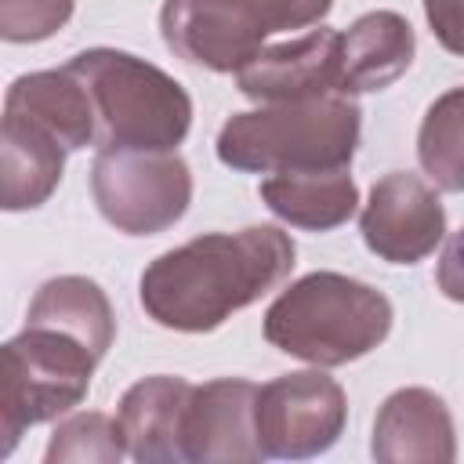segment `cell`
Masks as SVG:
<instances>
[{
  "label": "cell",
  "instance_id": "obj_5",
  "mask_svg": "<svg viewBox=\"0 0 464 464\" xmlns=\"http://www.w3.org/2000/svg\"><path fill=\"white\" fill-rule=\"evenodd\" d=\"M330 7L334 0H167L160 33L181 62L239 72L276 33L315 25Z\"/></svg>",
  "mask_w": 464,
  "mask_h": 464
},
{
  "label": "cell",
  "instance_id": "obj_9",
  "mask_svg": "<svg viewBox=\"0 0 464 464\" xmlns=\"http://www.w3.org/2000/svg\"><path fill=\"white\" fill-rule=\"evenodd\" d=\"M362 243L388 265H417L446 236V210L435 188L410 174L392 170L373 181L370 199L359 214Z\"/></svg>",
  "mask_w": 464,
  "mask_h": 464
},
{
  "label": "cell",
  "instance_id": "obj_12",
  "mask_svg": "<svg viewBox=\"0 0 464 464\" xmlns=\"http://www.w3.org/2000/svg\"><path fill=\"white\" fill-rule=\"evenodd\" d=\"M370 453L384 464H450L457 460V431L446 402L431 388L392 392L373 420Z\"/></svg>",
  "mask_w": 464,
  "mask_h": 464
},
{
  "label": "cell",
  "instance_id": "obj_3",
  "mask_svg": "<svg viewBox=\"0 0 464 464\" xmlns=\"http://www.w3.org/2000/svg\"><path fill=\"white\" fill-rule=\"evenodd\" d=\"M65 65L87 87L98 152H174L185 141L192 127V98L160 65L116 47H87Z\"/></svg>",
  "mask_w": 464,
  "mask_h": 464
},
{
  "label": "cell",
  "instance_id": "obj_22",
  "mask_svg": "<svg viewBox=\"0 0 464 464\" xmlns=\"http://www.w3.org/2000/svg\"><path fill=\"white\" fill-rule=\"evenodd\" d=\"M424 18L450 54H464V0H424Z\"/></svg>",
  "mask_w": 464,
  "mask_h": 464
},
{
  "label": "cell",
  "instance_id": "obj_18",
  "mask_svg": "<svg viewBox=\"0 0 464 464\" xmlns=\"http://www.w3.org/2000/svg\"><path fill=\"white\" fill-rule=\"evenodd\" d=\"M25 323L54 326V330L83 341L98 359H105V352L112 348V337H116L112 304H109L105 290L87 276H54V279H47L33 294Z\"/></svg>",
  "mask_w": 464,
  "mask_h": 464
},
{
  "label": "cell",
  "instance_id": "obj_13",
  "mask_svg": "<svg viewBox=\"0 0 464 464\" xmlns=\"http://www.w3.org/2000/svg\"><path fill=\"white\" fill-rule=\"evenodd\" d=\"M192 388L185 377L156 373L130 384L120 399L116 420L123 428L127 457L141 464H181V431H185V410L192 399Z\"/></svg>",
  "mask_w": 464,
  "mask_h": 464
},
{
  "label": "cell",
  "instance_id": "obj_15",
  "mask_svg": "<svg viewBox=\"0 0 464 464\" xmlns=\"http://www.w3.org/2000/svg\"><path fill=\"white\" fill-rule=\"evenodd\" d=\"M4 112L33 120L47 134H54L65 145V152L94 145V109H91L87 87L69 65L18 76L7 87Z\"/></svg>",
  "mask_w": 464,
  "mask_h": 464
},
{
  "label": "cell",
  "instance_id": "obj_19",
  "mask_svg": "<svg viewBox=\"0 0 464 464\" xmlns=\"http://www.w3.org/2000/svg\"><path fill=\"white\" fill-rule=\"evenodd\" d=\"M417 160L439 188L464 192V87H453L428 105L417 130Z\"/></svg>",
  "mask_w": 464,
  "mask_h": 464
},
{
  "label": "cell",
  "instance_id": "obj_16",
  "mask_svg": "<svg viewBox=\"0 0 464 464\" xmlns=\"http://www.w3.org/2000/svg\"><path fill=\"white\" fill-rule=\"evenodd\" d=\"M0 203L4 210H33L51 199V192L62 181L65 167V145L36 127L33 120H22L14 112H4V145H0Z\"/></svg>",
  "mask_w": 464,
  "mask_h": 464
},
{
  "label": "cell",
  "instance_id": "obj_23",
  "mask_svg": "<svg viewBox=\"0 0 464 464\" xmlns=\"http://www.w3.org/2000/svg\"><path fill=\"white\" fill-rule=\"evenodd\" d=\"M435 283L450 301L464 304V225L442 246V257H439V268H435Z\"/></svg>",
  "mask_w": 464,
  "mask_h": 464
},
{
  "label": "cell",
  "instance_id": "obj_20",
  "mask_svg": "<svg viewBox=\"0 0 464 464\" xmlns=\"http://www.w3.org/2000/svg\"><path fill=\"white\" fill-rule=\"evenodd\" d=\"M127 453L123 428L109 413H72L65 417L44 450L47 464H65V460H87V464H116Z\"/></svg>",
  "mask_w": 464,
  "mask_h": 464
},
{
  "label": "cell",
  "instance_id": "obj_11",
  "mask_svg": "<svg viewBox=\"0 0 464 464\" xmlns=\"http://www.w3.org/2000/svg\"><path fill=\"white\" fill-rule=\"evenodd\" d=\"M236 87L261 105L341 94V33L308 29L294 40L261 47L257 58L236 72Z\"/></svg>",
  "mask_w": 464,
  "mask_h": 464
},
{
  "label": "cell",
  "instance_id": "obj_2",
  "mask_svg": "<svg viewBox=\"0 0 464 464\" xmlns=\"http://www.w3.org/2000/svg\"><path fill=\"white\" fill-rule=\"evenodd\" d=\"M362 112L348 94L268 102L218 130V160L243 174L341 170L359 149Z\"/></svg>",
  "mask_w": 464,
  "mask_h": 464
},
{
  "label": "cell",
  "instance_id": "obj_21",
  "mask_svg": "<svg viewBox=\"0 0 464 464\" xmlns=\"http://www.w3.org/2000/svg\"><path fill=\"white\" fill-rule=\"evenodd\" d=\"M76 0H0V36L7 44H36L72 18Z\"/></svg>",
  "mask_w": 464,
  "mask_h": 464
},
{
  "label": "cell",
  "instance_id": "obj_14",
  "mask_svg": "<svg viewBox=\"0 0 464 464\" xmlns=\"http://www.w3.org/2000/svg\"><path fill=\"white\" fill-rule=\"evenodd\" d=\"M417 36L399 11H366L341 33V94L392 87L413 62Z\"/></svg>",
  "mask_w": 464,
  "mask_h": 464
},
{
  "label": "cell",
  "instance_id": "obj_1",
  "mask_svg": "<svg viewBox=\"0 0 464 464\" xmlns=\"http://www.w3.org/2000/svg\"><path fill=\"white\" fill-rule=\"evenodd\" d=\"M297 246L276 225H250L239 232L196 236L141 272L138 297L145 315L178 334H210L290 272Z\"/></svg>",
  "mask_w": 464,
  "mask_h": 464
},
{
  "label": "cell",
  "instance_id": "obj_4",
  "mask_svg": "<svg viewBox=\"0 0 464 464\" xmlns=\"http://www.w3.org/2000/svg\"><path fill=\"white\" fill-rule=\"evenodd\" d=\"M392 301L341 272H308L265 312V341L312 366H344L392 334Z\"/></svg>",
  "mask_w": 464,
  "mask_h": 464
},
{
  "label": "cell",
  "instance_id": "obj_17",
  "mask_svg": "<svg viewBox=\"0 0 464 464\" xmlns=\"http://www.w3.org/2000/svg\"><path fill=\"white\" fill-rule=\"evenodd\" d=\"M257 192L279 221H286L294 228H308V232H330V228L344 225L359 207V188H355L348 167L272 174L261 181Z\"/></svg>",
  "mask_w": 464,
  "mask_h": 464
},
{
  "label": "cell",
  "instance_id": "obj_10",
  "mask_svg": "<svg viewBox=\"0 0 464 464\" xmlns=\"http://www.w3.org/2000/svg\"><path fill=\"white\" fill-rule=\"evenodd\" d=\"M257 384L243 377H218L192 388L185 410L181 450L196 464H254L265 460L257 442Z\"/></svg>",
  "mask_w": 464,
  "mask_h": 464
},
{
  "label": "cell",
  "instance_id": "obj_8",
  "mask_svg": "<svg viewBox=\"0 0 464 464\" xmlns=\"http://www.w3.org/2000/svg\"><path fill=\"white\" fill-rule=\"evenodd\" d=\"M257 442L265 457L304 460L326 453L348 420L344 388L323 370L283 373L257 388Z\"/></svg>",
  "mask_w": 464,
  "mask_h": 464
},
{
  "label": "cell",
  "instance_id": "obj_6",
  "mask_svg": "<svg viewBox=\"0 0 464 464\" xmlns=\"http://www.w3.org/2000/svg\"><path fill=\"white\" fill-rule=\"evenodd\" d=\"M102 359L76 337L25 323L4 344V395H0V453H11L18 435L33 424L54 420L80 406L91 388V373Z\"/></svg>",
  "mask_w": 464,
  "mask_h": 464
},
{
  "label": "cell",
  "instance_id": "obj_7",
  "mask_svg": "<svg viewBox=\"0 0 464 464\" xmlns=\"http://www.w3.org/2000/svg\"><path fill=\"white\" fill-rule=\"evenodd\" d=\"M91 196L116 232L156 236L185 218L192 203V174L178 152L109 149L94 156Z\"/></svg>",
  "mask_w": 464,
  "mask_h": 464
}]
</instances>
